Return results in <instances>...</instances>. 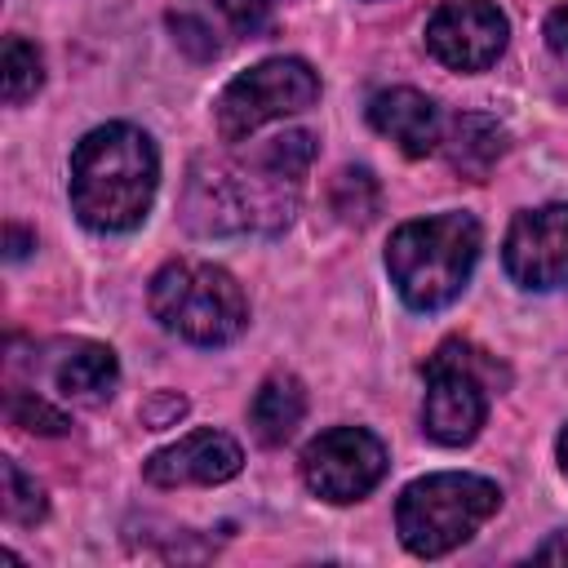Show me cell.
I'll list each match as a JSON object with an SVG mask.
<instances>
[{
  "instance_id": "1",
  "label": "cell",
  "mask_w": 568,
  "mask_h": 568,
  "mask_svg": "<svg viewBox=\"0 0 568 568\" xmlns=\"http://www.w3.org/2000/svg\"><path fill=\"white\" fill-rule=\"evenodd\" d=\"M311 160L315 138L306 129H288L248 155L195 160L182 217L195 235H275L293 222Z\"/></svg>"
},
{
  "instance_id": "2",
  "label": "cell",
  "mask_w": 568,
  "mask_h": 568,
  "mask_svg": "<svg viewBox=\"0 0 568 568\" xmlns=\"http://www.w3.org/2000/svg\"><path fill=\"white\" fill-rule=\"evenodd\" d=\"M160 186L151 133L111 120L89 129L71 151V209L89 231L120 235L146 222Z\"/></svg>"
},
{
  "instance_id": "3",
  "label": "cell",
  "mask_w": 568,
  "mask_h": 568,
  "mask_svg": "<svg viewBox=\"0 0 568 568\" xmlns=\"http://www.w3.org/2000/svg\"><path fill=\"white\" fill-rule=\"evenodd\" d=\"M484 231L470 213H435L395 226L386 244V271L395 293L413 311H444L475 275Z\"/></svg>"
},
{
  "instance_id": "4",
  "label": "cell",
  "mask_w": 568,
  "mask_h": 568,
  "mask_svg": "<svg viewBox=\"0 0 568 568\" xmlns=\"http://www.w3.org/2000/svg\"><path fill=\"white\" fill-rule=\"evenodd\" d=\"M501 506V488L484 475H462V470H439L426 479H413L399 501H395V528L399 541L422 555L439 559L470 541Z\"/></svg>"
},
{
  "instance_id": "5",
  "label": "cell",
  "mask_w": 568,
  "mask_h": 568,
  "mask_svg": "<svg viewBox=\"0 0 568 568\" xmlns=\"http://www.w3.org/2000/svg\"><path fill=\"white\" fill-rule=\"evenodd\" d=\"M151 315L191 346H226L248 324L244 288L231 271L195 257H178L151 280Z\"/></svg>"
},
{
  "instance_id": "6",
  "label": "cell",
  "mask_w": 568,
  "mask_h": 568,
  "mask_svg": "<svg viewBox=\"0 0 568 568\" xmlns=\"http://www.w3.org/2000/svg\"><path fill=\"white\" fill-rule=\"evenodd\" d=\"M422 377H426L422 430L444 448L470 444L488 417V395L497 377L493 359H484V351H475L470 342H444L422 364Z\"/></svg>"
},
{
  "instance_id": "7",
  "label": "cell",
  "mask_w": 568,
  "mask_h": 568,
  "mask_svg": "<svg viewBox=\"0 0 568 568\" xmlns=\"http://www.w3.org/2000/svg\"><path fill=\"white\" fill-rule=\"evenodd\" d=\"M320 98V75L302 58H266L248 71H240L213 102V120L222 142H244L271 120H284L293 111H306Z\"/></svg>"
},
{
  "instance_id": "8",
  "label": "cell",
  "mask_w": 568,
  "mask_h": 568,
  "mask_svg": "<svg viewBox=\"0 0 568 568\" xmlns=\"http://www.w3.org/2000/svg\"><path fill=\"white\" fill-rule=\"evenodd\" d=\"M386 444L364 426H333L302 448V479L315 497L346 506L368 497L386 475Z\"/></svg>"
},
{
  "instance_id": "9",
  "label": "cell",
  "mask_w": 568,
  "mask_h": 568,
  "mask_svg": "<svg viewBox=\"0 0 568 568\" xmlns=\"http://www.w3.org/2000/svg\"><path fill=\"white\" fill-rule=\"evenodd\" d=\"M510 40V22L493 0H444L426 18V49L448 71H488Z\"/></svg>"
},
{
  "instance_id": "10",
  "label": "cell",
  "mask_w": 568,
  "mask_h": 568,
  "mask_svg": "<svg viewBox=\"0 0 568 568\" xmlns=\"http://www.w3.org/2000/svg\"><path fill=\"white\" fill-rule=\"evenodd\" d=\"M506 275L519 288H564L568 284V204H541L510 222L501 244Z\"/></svg>"
},
{
  "instance_id": "11",
  "label": "cell",
  "mask_w": 568,
  "mask_h": 568,
  "mask_svg": "<svg viewBox=\"0 0 568 568\" xmlns=\"http://www.w3.org/2000/svg\"><path fill=\"white\" fill-rule=\"evenodd\" d=\"M244 466L240 444L226 430H191L178 444L146 457L142 475L155 488H186V484H226Z\"/></svg>"
},
{
  "instance_id": "12",
  "label": "cell",
  "mask_w": 568,
  "mask_h": 568,
  "mask_svg": "<svg viewBox=\"0 0 568 568\" xmlns=\"http://www.w3.org/2000/svg\"><path fill=\"white\" fill-rule=\"evenodd\" d=\"M368 124L413 160L430 155L444 142L439 106L417 89H382V93H373L368 98Z\"/></svg>"
},
{
  "instance_id": "13",
  "label": "cell",
  "mask_w": 568,
  "mask_h": 568,
  "mask_svg": "<svg viewBox=\"0 0 568 568\" xmlns=\"http://www.w3.org/2000/svg\"><path fill=\"white\" fill-rule=\"evenodd\" d=\"M49 373H53L58 395L71 399V404H84V408L106 404L111 390H115V382H120L115 351L102 346V342H89V337L62 342L58 355H53V364H49Z\"/></svg>"
},
{
  "instance_id": "14",
  "label": "cell",
  "mask_w": 568,
  "mask_h": 568,
  "mask_svg": "<svg viewBox=\"0 0 568 568\" xmlns=\"http://www.w3.org/2000/svg\"><path fill=\"white\" fill-rule=\"evenodd\" d=\"M506 146H510L506 129H501L493 115H484V111L457 115V120L448 124V133H444L448 164H453L462 178H470V182H484V178L493 173V164L506 155Z\"/></svg>"
},
{
  "instance_id": "15",
  "label": "cell",
  "mask_w": 568,
  "mask_h": 568,
  "mask_svg": "<svg viewBox=\"0 0 568 568\" xmlns=\"http://www.w3.org/2000/svg\"><path fill=\"white\" fill-rule=\"evenodd\" d=\"M302 417H306V390H302V382H297L293 373H275V377H266V382L253 390L248 426H253V435H257L266 448L284 444V439L302 426Z\"/></svg>"
},
{
  "instance_id": "16",
  "label": "cell",
  "mask_w": 568,
  "mask_h": 568,
  "mask_svg": "<svg viewBox=\"0 0 568 568\" xmlns=\"http://www.w3.org/2000/svg\"><path fill=\"white\" fill-rule=\"evenodd\" d=\"M328 204L342 222L351 226H368L382 209V191H377V178L368 169H342L328 186Z\"/></svg>"
},
{
  "instance_id": "17",
  "label": "cell",
  "mask_w": 568,
  "mask_h": 568,
  "mask_svg": "<svg viewBox=\"0 0 568 568\" xmlns=\"http://www.w3.org/2000/svg\"><path fill=\"white\" fill-rule=\"evenodd\" d=\"M40 84H44V62L36 44H27L22 36H9L4 40V102L22 106Z\"/></svg>"
},
{
  "instance_id": "18",
  "label": "cell",
  "mask_w": 568,
  "mask_h": 568,
  "mask_svg": "<svg viewBox=\"0 0 568 568\" xmlns=\"http://www.w3.org/2000/svg\"><path fill=\"white\" fill-rule=\"evenodd\" d=\"M44 510H49L44 488L9 457V462H4V519H9V524H40Z\"/></svg>"
},
{
  "instance_id": "19",
  "label": "cell",
  "mask_w": 568,
  "mask_h": 568,
  "mask_svg": "<svg viewBox=\"0 0 568 568\" xmlns=\"http://www.w3.org/2000/svg\"><path fill=\"white\" fill-rule=\"evenodd\" d=\"M4 413H9V426H22V430H40V435H62L67 430V417L31 390H9Z\"/></svg>"
},
{
  "instance_id": "20",
  "label": "cell",
  "mask_w": 568,
  "mask_h": 568,
  "mask_svg": "<svg viewBox=\"0 0 568 568\" xmlns=\"http://www.w3.org/2000/svg\"><path fill=\"white\" fill-rule=\"evenodd\" d=\"M275 0H217V9L235 22V27H257L266 13H271Z\"/></svg>"
},
{
  "instance_id": "21",
  "label": "cell",
  "mask_w": 568,
  "mask_h": 568,
  "mask_svg": "<svg viewBox=\"0 0 568 568\" xmlns=\"http://www.w3.org/2000/svg\"><path fill=\"white\" fill-rule=\"evenodd\" d=\"M546 44H550V53L559 62H568V0H559L550 9V18H546Z\"/></svg>"
},
{
  "instance_id": "22",
  "label": "cell",
  "mask_w": 568,
  "mask_h": 568,
  "mask_svg": "<svg viewBox=\"0 0 568 568\" xmlns=\"http://www.w3.org/2000/svg\"><path fill=\"white\" fill-rule=\"evenodd\" d=\"M182 413H186V399H182V395H160L155 408H142V422H146L151 430H160V426H173Z\"/></svg>"
},
{
  "instance_id": "23",
  "label": "cell",
  "mask_w": 568,
  "mask_h": 568,
  "mask_svg": "<svg viewBox=\"0 0 568 568\" xmlns=\"http://www.w3.org/2000/svg\"><path fill=\"white\" fill-rule=\"evenodd\" d=\"M537 559H555V564H568V528H559V532H550L537 550H532Z\"/></svg>"
},
{
  "instance_id": "24",
  "label": "cell",
  "mask_w": 568,
  "mask_h": 568,
  "mask_svg": "<svg viewBox=\"0 0 568 568\" xmlns=\"http://www.w3.org/2000/svg\"><path fill=\"white\" fill-rule=\"evenodd\" d=\"M27 244H31V240H27V235H22L18 226H9V257H13V262H18L22 253H27Z\"/></svg>"
},
{
  "instance_id": "25",
  "label": "cell",
  "mask_w": 568,
  "mask_h": 568,
  "mask_svg": "<svg viewBox=\"0 0 568 568\" xmlns=\"http://www.w3.org/2000/svg\"><path fill=\"white\" fill-rule=\"evenodd\" d=\"M559 466H564V475H568V426H564V435H559Z\"/></svg>"
}]
</instances>
